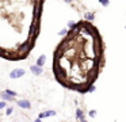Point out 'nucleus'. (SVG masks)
I'll return each mask as SVG.
<instances>
[{
    "mask_svg": "<svg viewBox=\"0 0 126 122\" xmlns=\"http://www.w3.org/2000/svg\"><path fill=\"white\" fill-rule=\"evenodd\" d=\"M103 64V41L88 20L75 23L54 52V75L63 86L88 92Z\"/></svg>",
    "mask_w": 126,
    "mask_h": 122,
    "instance_id": "f257e3e1",
    "label": "nucleus"
},
{
    "mask_svg": "<svg viewBox=\"0 0 126 122\" xmlns=\"http://www.w3.org/2000/svg\"><path fill=\"white\" fill-rule=\"evenodd\" d=\"M25 75V69H14L11 73H10V77L11 79H18V77H22Z\"/></svg>",
    "mask_w": 126,
    "mask_h": 122,
    "instance_id": "f03ea898",
    "label": "nucleus"
},
{
    "mask_svg": "<svg viewBox=\"0 0 126 122\" xmlns=\"http://www.w3.org/2000/svg\"><path fill=\"white\" fill-rule=\"evenodd\" d=\"M18 106L22 107V108H30L31 107V105H30L29 100H18Z\"/></svg>",
    "mask_w": 126,
    "mask_h": 122,
    "instance_id": "7ed1b4c3",
    "label": "nucleus"
},
{
    "mask_svg": "<svg viewBox=\"0 0 126 122\" xmlns=\"http://www.w3.org/2000/svg\"><path fill=\"white\" fill-rule=\"evenodd\" d=\"M30 69H31V72H33L34 75H41L42 73V67H38V65H33Z\"/></svg>",
    "mask_w": 126,
    "mask_h": 122,
    "instance_id": "20e7f679",
    "label": "nucleus"
},
{
    "mask_svg": "<svg viewBox=\"0 0 126 122\" xmlns=\"http://www.w3.org/2000/svg\"><path fill=\"white\" fill-rule=\"evenodd\" d=\"M56 114V111H53V110H50V111H45V113H41L38 115V118H46V117H50V115H54Z\"/></svg>",
    "mask_w": 126,
    "mask_h": 122,
    "instance_id": "39448f33",
    "label": "nucleus"
},
{
    "mask_svg": "<svg viewBox=\"0 0 126 122\" xmlns=\"http://www.w3.org/2000/svg\"><path fill=\"white\" fill-rule=\"evenodd\" d=\"M0 96L3 98V100H4V102H6V100H14V98H12L11 95H8L6 91H3V92H1V94H0Z\"/></svg>",
    "mask_w": 126,
    "mask_h": 122,
    "instance_id": "423d86ee",
    "label": "nucleus"
},
{
    "mask_svg": "<svg viewBox=\"0 0 126 122\" xmlns=\"http://www.w3.org/2000/svg\"><path fill=\"white\" fill-rule=\"evenodd\" d=\"M45 61H46V56H45V54H42V56L37 60V65H38V67H42V65L45 64Z\"/></svg>",
    "mask_w": 126,
    "mask_h": 122,
    "instance_id": "0eeeda50",
    "label": "nucleus"
},
{
    "mask_svg": "<svg viewBox=\"0 0 126 122\" xmlns=\"http://www.w3.org/2000/svg\"><path fill=\"white\" fill-rule=\"evenodd\" d=\"M76 115H77V118H79L80 121H83V119H85V118H84V114H83V111L80 110V108H77V110H76Z\"/></svg>",
    "mask_w": 126,
    "mask_h": 122,
    "instance_id": "6e6552de",
    "label": "nucleus"
},
{
    "mask_svg": "<svg viewBox=\"0 0 126 122\" xmlns=\"http://www.w3.org/2000/svg\"><path fill=\"white\" fill-rule=\"evenodd\" d=\"M7 94L8 95H11V96H16V92H14V91H11V89H7Z\"/></svg>",
    "mask_w": 126,
    "mask_h": 122,
    "instance_id": "1a4fd4ad",
    "label": "nucleus"
},
{
    "mask_svg": "<svg viewBox=\"0 0 126 122\" xmlns=\"http://www.w3.org/2000/svg\"><path fill=\"white\" fill-rule=\"evenodd\" d=\"M11 113H12V107H8V108L6 110V114H7V115H10Z\"/></svg>",
    "mask_w": 126,
    "mask_h": 122,
    "instance_id": "9d476101",
    "label": "nucleus"
},
{
    "mask_svg": "<svg viewBox=\"0 0 126 122\" xmlns=\"http://www.w3.org/2000/svg\"><path fill=\"white\" fill-rule=\"evenodd\" d=\"M4 107H6V102L3 100V102H0V108H4Z\"/></svg>",
    "mask_w": 126,
    "mask_h": 122,
    "instance_id": "9b49d317",
    "label": "nucleus"
},
{
    "mask_svg": "<svg viewBox=\"0 0 126 122\" xmlns=\"http://www.w3.org/2000/svg\"><path fill=\"white\" fill-rule=\"evenodd\" d=\"M90 115H91V117H95V115H96V111H91Z\"/></svg>",
    "mask_w": 126,
    "mask_h": 122,
    "instance_id": "f8f14e48",
    "label": "nucleus"
},
{
    "mask_svg": "<svg viewBox=\"0 0 126 122\" xmlns=\"http://www.w3.org/2000/svg\"><path fill=\"white\" fill-rule=\"evenodd\" d=\"M100 1H102V3H103V4H104V5H107V4H109V1H107V0H100Z\"/></svg>",
    "mask_w": 126,
    "mask_h": 122,
    "instance_id": "ddd939ff",
    "label": "nucleus"
},
{
    "mask_svg": "<svg viewBox=\"0 0 126 122\" xmlns=\"http://www.w3.org/2000/svg\"><path fill=\"white\" fill-rule=\"evenodd\" d=\"M35 122H41V118H38V119H35Z\"/></svg>",
    "mask_w": 126,
    "mask_h": 122,
    "instance_id": "4468645a",
    "label": "nucleus"
}]
</instances>
